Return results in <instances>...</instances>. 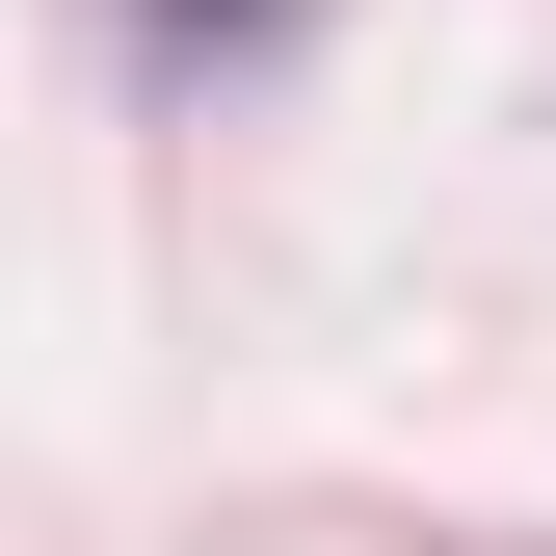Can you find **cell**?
I'll return each mask as SVG.
<instances>
[{"instance_id":"6da1fadb","label":"cell","mask_w":556,"mask_h":556,"mask_svg":"<svg viewBox=\"0 0 556 556\" xmlns=\"http://www.w3.org/2000/svg\"><path fill=\"white\" fill-rule=\"evenodd\" d=\"M160 27H292V0H160Z\"/></svg>"}]
</instances>
